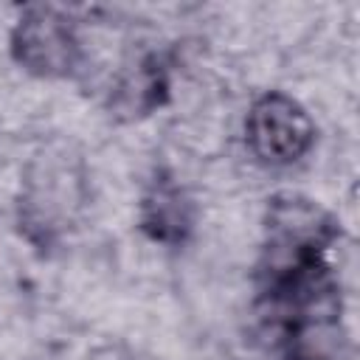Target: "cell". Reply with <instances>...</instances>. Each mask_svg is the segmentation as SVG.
<instances>
[{"instance_id":"cell-2","label":"cell","mask_w":360,"mask_h":360,"mask_svg":"<svg viewBox=\"0 0 360 360\" xmlns=\"http://www.w3.org/2000/svg\"><path fill=\"white\" fill-rule=\"evenodd\" d=\"M14 59L34 76L59 79L79 62V39L65 14L48 6L28 8L11 34Z\"/></svg>"},{"instance_id":"cell-3","label":"cell","mask_w":360,"mask_h":360,"mask_svg":"<svg viewBox=\"0 0 360 360\" xmlns=\"http://www.w3.org/2000/svg\"><path fill=\"white\" fill-rule=\"evenodd\" d=\"M155 208L149 225H158V233L166 236V228H183L186 217H183V205H180V197L177 194H166V191H158V200L149 202Z\"/></svg>"},{"instance_id":"cell-1","label":"cell","mask_w":360,"mask_h":360,"mask_svg":"<svg viewBox=\"0 0 360 360\" xmlns=\"http://www.w3.org/2000/svg\"><path fill=\"white\" fill-rule=\"evenodd\" d=\"M245 135L250 152L262 163L287 166L312 146L315 127L295 98L284 93H267L253 101L245 121Z\"/></svg>"}]
</instances>
